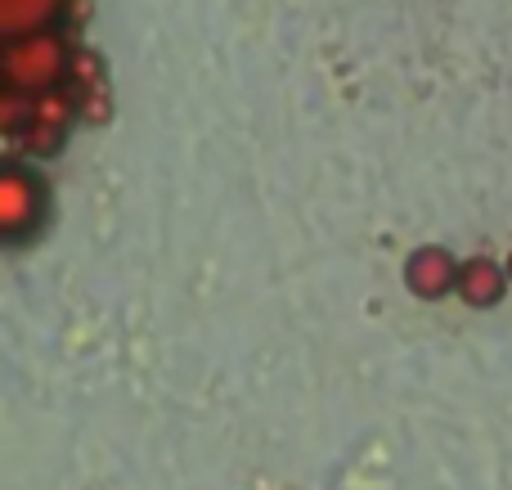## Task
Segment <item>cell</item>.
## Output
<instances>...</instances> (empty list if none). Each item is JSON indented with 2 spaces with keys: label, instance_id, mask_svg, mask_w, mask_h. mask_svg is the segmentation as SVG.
I'll return each instance as SVG.
<instances>
[{
  "label": "cell",
  "instance_id": "2",
  "mask_svg": "<svg viewBox=\"0 0 512 490\" xmlns=\"http://www.w3.org/2000/svg\"><path fill=\"white\" fill-rule=\"evenodd\" d=\"M41 221V180L27 176L23 167H9L0 176V225L5 234H27Z\"/></svg>",
  "mask_w": 512,
  "mask_h": 490
},
{
  "label": "cell",
  "instance_id": "5",
  "mask_svg": "<svg viewBox=\"0 0 512 490\" xmlns=\"http://www.w3.org/2000/svg\"><path fill=\"white\" fill-rule=\"evenodd\" d=\"M54 9H59V0H0V27H5L9 36L41 32Z\"/></svg>",
  "mask_w": 512,
  "mask_h": 490
},
{
  "label": "cell",
  "instance_id": "3",
  "mask_svg": "<svg viewBox=\"0 0 512 490\" xmlns=\"http://www.w3.org/2000/svg\"><path fill=\"white\" fill-rule=\"evenodd\" d=\"M459 270H463V261H454L445 248H418L414 257L405 261V284L414 288L418 297L436 302V297L459 288Z\"/></svg>",
  "mask_w": 512,
  "mask_h": 490
},
{
  "label": "cell",
  "instance_id": "4",
  "mask_svg": "<svg viewBox=\"0 0 512 490\" xmlns=\"http://www.w3.org/2000/svg\"><path fill=\"white\" fill-rule=\"evenodd\" d=\"M454 293L468 306H477V311H490V306L504 302V293H508V270L499 266L495 257H472V261H463Z\"/></svg>",
  "mask_w": 512,
  "mask_h": 490
},
{
  "label": "cell",
  "instance_id": "1",
  "mask_svg": "<svg viewBox=\"0 0 512 490\" xmlns=\"http://www.w3.org/2000/svg\"><path fill=\"white\" fill-rule=\"evenodd\" d=\"M63 63H68V54H63V45L54 41V36L27 32V36H18L14 50L5 54V77L14 90L41 95V90H50L54 81L63 77Z\"/></svg>",
  "mask_w": 512,
  "mask_h": 490
}]
</instances>
